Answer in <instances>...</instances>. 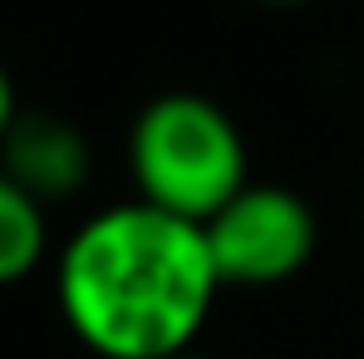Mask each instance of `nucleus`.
Returning <instances> with one entry per match:
<instances>
[{
	"mask_svg": "<svg viewBox=\"0 0 364 359\" xmlns=\"http://www.w3.org/2000/svg\"><path fill=\"white\" fill-rule=\"evenodd\" d=\"M217 296L202 227L143 197L94 212L55 261L64 325L99 359L187 355Z\"/></svg>",
	"mask_w": 364,
	"mask_h": 359,
	"instance_id": "obj_1",
	"label": "nucleus"
},
{
	"mask_svg": "<svg viewBox=\"0 0 364 359\" xmlns=\"http://www.w3.org/2000/svg\"><path fill=\"white\" fill-rule=\"evenodd\" d=\"M128 168L143 202L197 227L251 182V158L237 119L217 99L192 89L158 94L138 109L128 133Z\"/></svg>",
	"mask_w": 364,
	"mask_h": 359,
	"instance_id": "obj_2",
	"label": "nucleus"
},
{
	"mask_svg": "<svg viewBox=\"0 0 364 359\" xmlns=\"http://www.w3.org/2000/svg\"><path fill=\"white\" fill-rule=\"evenodd\" d=\"M217 281L266 291L301 276L320 246V222L301 192L281 182H246L242 192L202 222Z\"/></svg>",
	"mask_w": 364,
	"mask_h": 359,
	"instance_id": "obj_3",
	"label": "nucleus"
},
{
	"mask_svg": "<svg viewBox=\"0 0 364 359\" xmlns=\"http://www.w3.org/2000/svg\"><path fill=\"white\" fill-rule=\"evenodd\" d=\"M0 173L20 182L35 202H69L94 173L89 138L69 119L50 109H20L5 143H0Z\"/></svg>",
	"mask_w": 364,
	"mask_h": 359,
	"instance_id": "obj_4",
	"label": "nucleus"
},
{
	"mask_svg": "<svg viewBox=\"0 0 364 359\" xmlns=\"http://www.w3.org/2000/svg\"><path fill=\"white\" fill-rule=\"evenodd\" d=\"M50 251V217L10 173H0V286H15L40 271Z\"/></svg>",
	"mask_w": 364,
	"mask_h": 359,
	"instance_id": "obj_5",
	"label": "nucleus"
},
{
	"mask_svg": "<svg viewBox=\"0 0 364 359\" xmlns=\"http://www.w3.org/2000/svg\"><path fill=\"white\" fill-rule=\"evenodd\" d=\"M15 114H20V99H15V79H10V69L0 64V143H5V133H10Z\"/></svg>",
	"mask_w": 364,
	"mask_h": 359,
	"instance_id": "obj_6",
	"label": "nucleus"
},
{
	"mask_svg": "<svg viewBox=\"0 0 364 359\" xmlns=\"http://www.w3.org/2000/svg\"><path fill=\"white\" fill-rule=\"evenodd\" d=\"M256 5H310V0H256Z\"/></svg>",
	"mask_w": 364,
	"mask_h": 359,
	"instance_id": "obj_7",
	"label": "nucleus"
},
{
	"mask_svg": "<svg viewBox=\"0 0 364 359\" xmlns=\"http://www.w3.org/2000/svg\"><path fill=\"white\" fill-rule=\"evenodd\" d=\"M173 359H212V355H197V350H187V355H173Z\"/></svg>",
	"mask_w": 364,
	"mask_h": 359,
	"instance_id": "obj_8",
	"label": "nucleus"
}]
</instances>
